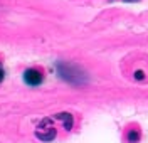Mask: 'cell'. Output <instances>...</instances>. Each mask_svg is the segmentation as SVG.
<instances>
[{
	"label": "cell",
	"instance_id": "cell-1",
	"mask_svg": "<svg viewBox=\"0 0 148 143\" xmlns=\"http://www.w3.org/2000/svg\"><path fill=\"white\" fill-rule=\"evenodd\" d=\"M57 69H59V74L71 84H83V83H86V74L74 64H59Z\"/></svg>",
	"mask_w": 148,
	"mask_h": 143
},
{
	"label": "cell",
	"instance_id": "cell-2",
	"mask_svg": "<svg viewBox=\"0 0 148 143\" xmlns=\"http://www.w3.org/2000/svg\"><path fill=\"white\" fill-rule=\"evenodd\" d=\"M42 81H44V76H42V73L39 69L30 67V69H27L24 73V83L27 86H40Z\"/></svg>",
	"mask_w": 148,
	"mask_h": 143
},
{
	"label": "cell",
	"instance_id": "cell-3",
	"mask_svg": "<svg viewBox=\"0 0 148 143\" xmlns=\"http://www.w3.org/2000/svg\"><path fill=\"white\" fill-rule=\"evenodd\" d=\"M56 118L61 120V121L64 123L66 130H71V128H73V116H71L69 113H59V114H56Z\"/></svg>",
	"mask_w": 148,
	"mask_h": 143
},
{
	"label": "cell",
	"instance_id": "cell-4",
	"mask_svg": "<svg viewBox=\"0 0 148 143\" xmlns=\"http://www.w3.org/2000/svg\"><path fill=\"white\" fill-rule=\"evenodd\" d=\"M140 140V133L136 131V130H131L128 133V142H131V143H135V142H138Z\"/></svg>",
	"mask_w": 148,
	"mask_h": 143
},
{
	"label": "cell",
	"instance_id": "cell-5",
	"mask_svg": "<svg viewBox=\"0 0 148 143\" xmlns=\"http://www.w3.org/2000/svg\"><path fill=\"white\" fill-rule=\"evenodd\" d=\"M3 76H5V73H3V69L0 67V81H3Z\"/></svg>",
	"mask_w": 148,
	"mask_h": 143
},
{
	"label": "cell",
	"instance_id": "cell-6",
	"mask_svg": "<svg viewBox=\"0 0 148 143\" xmlns=\"http://www.w3.org/2000/svg\"><path fill=\"white\" fill-rule=\"evenodd\" d=\"M141 77H143V73H141V71H138V73H136V79H141Z\"/></svg>",
	"mask_w": 148,
	"mask_h": 143
},
{
	"label": "cell",
	"instance_id": "cell-7",
	"mask_svg": "<svg viewBox=\"0 0 148 143\" xmlns=\"http://www.w3.org/2000/svg\"><path fill=\"white\" fill-rule=\"evenodd\" d=\"M125 2H136V0H125Z\"/></svg>",
	"mask_w": 148,
	"mask_h": 143
}]
</instances>
